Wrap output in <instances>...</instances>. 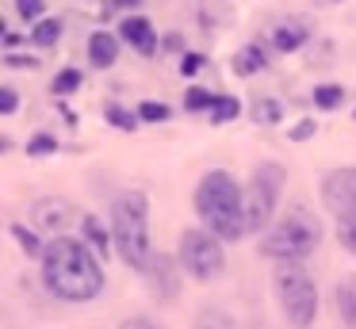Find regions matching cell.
Returning a JSON list of instances; mask_svg holds the SVG:
<instances>
[{"mask_svg": "<svg viewBox=\"0 0 356 329\" xmlns=\"http://www.w3.org/2000/svg\"><path fill=\"white\" fill-rule=\"evenodd\" d=\"M4 65H8V69H39V58H35V54H31V58H27V54H4Z\"/></svg>", "mask_w": 356, "mask_h": 329, "instance_id": "cell-33", "label": "cell"}, {"mask_svg": "<svg viewBox=\"0 0 356 329\" xmlns=\"http://www.w3.org/2000/svg\"><path fill=\"white\" fill-rule=\"evenodd\" d=\"M241 111H245V107H241L238 96H215V104H211L207 115H211V122H215V127H222V122H234Z\"/></svg>", "mask_w": 356, "mask_h": 329, "instance_id": "cell-19", "label": "cell"}, {"mask_svg": "<svg viewBox=\"0 0 356 329\" xmlns=\"http://www.w3.org/2000/svg\"><path fill=\"white\" fill-rule=\"evenodd\" d=\"M353 119H356V111H353Z\"/></svg>", "mask_w": 356, "mask_h": 329, "instance_id": "cell-38", "label": "cell"}, {"mask_svg": "<svg viewBox=\"0 0 356 329\" xmlns=\"http://www.w3.org/2000/svg\"><path fill=\"white\" fill-rule=\"evenodd\" d=\"M177 260L184 275H192L195 283H215L226 272V241L207 226H192L177 241Z\"/></svg>", "mask_w": 356, "mask_h": 329, "instance_id": "cell-7", "label": "cell"}, {"mask_svg": "<svg viewBox=\"0 0 356 329\" xmlns=\"http://www.w3.org/2000/svg\"><path fill=\"white\" fill-rule=\"evenodd\" d=\"M310 38V23H302V19H280L276 27H272V50L276 54H295L302 42Z\"/></svg>", "mask_w": 356, "mask_h": 329, "instance_id": "cell-12", "label": "cell"}, {"mask_svg": "<svg viewBox=\"0 0 356 329\" xmlns=\"http://www.w3.org/2000/svg\"><path fill=\"white\" fill-rule=\"evenodd\" d=\"M88 61H92V69H111L119 61V38L108 31H92L88 35Z\"/></svg>", "mask_w": 356, "mask_h": 329, "instance_id": "cell-15", "label": "cell"}, {"mask_svg": "<svg viewBox=\"0 0 356 329\" xmlns=\"http://www.w3.org/2000/svg\"><path fill=\"white\" fill-rule=\"evenodd\" d=\"M73 218H77V211H73V203L62 199V195H42V199L31 203V226L39 230V234L62 237Z\"/></svg>", "mask_w": 356, "mask_h": 329, "instance_id": "cell-9", "label": "cell"}, {"mask_svg": "<svg viewBox=\"0 0 356 329\" xmlns=\"http://www.w3.org/2000/svg\"><path fill=\"white\" fill-rule=\"evenodd\" d=\"M249 119H253L257 127H276V122H284V104H280L276 96H257L253 104H249Z\"/></svg>", "mask_w": 356, "mask_h": 329, "instance_id": "cell-16", "label": "cell"}, {"mask_svg": "<svg viewBox=\"0 0 356 329\" xmlns=\"http://www.w3.org/2000/svg\"><path fill=\"white\" fill-rule=\"evenodd\" d=\"M284 184H287V172H284V165H276V161H261V165L253 168L249 184L241 188L245 234L261 237L264 230L276 222V207H280V195H284Z\"/></svg>", "mask_w": 356, "mask_h": 329, "instance_id": "cell-6", "label": "cell"}, {"mask_svg": "<svg viewBox=\"0 0 356 329\" xmlns=\"http://www.w3.org/2000/svg\"><path fill=\"white\" fill-rule=\"evenodd\" d=\"M333 314L341 318L345 329H356V272L341 275L333 283Z\"/></svg>", "mask_w": 356, "mask_h": 329, "instance_id": "cell-13", "label": "cell"}, {"mask_svg": "<svg viewBox=\"0 0 356 329\" xmlns=\"http://www.w3.org/2000/svg\"><path fill=\"white\" fill-rule=\"evenodd\" d=\"M8 234L16 237V245H19V249H24L31 260H42V252H47V241L39 237V230H35V226H24V222H12V226H8Z\"/></svg>", "mask_w": 356, "mask_h": 329, "instance_id": "cell-18", "label": "cell"}, {"mask_svg": "<svg viewBox=\"0 0 356 329\" xmlns=\"http://www.w3.org/2000/svg\"><path fill=\"white\" fill-rule=\"evenodd\" d=\"M180 260L177 257H169V252H154L149 257V264H146V283H149V291H154L161 303H169L172 295H177V280H180Z\"/></svg>", "mask_w": 356, "mask_h": 329, "instance_id": "cell-10", "label": "cell"}, {"mask_svg": "<svg viewBox=\"0 0 356 329\" xmlns=\"http://www.w3.org/2000/svg\"><path fill=\"white\" fill-rule=\"evenodd\" d=\"M192 207L195 218L218 234L226 245L241 241L245 237V207H241V184L234 180L226 168H215V172H203V180L195 184L192 191Z\"/></svg>", "mask_w": 356, "mask_h": 329, "instance_id": "cell-2", "label": "cell"}, {"mask_svg": "<svg viewBox=\"0 0 356 329\" xmlns=\"http://www.w3.org/2000/svg\"><path fill=\"white\" fill-rule=\"evenodd\" d=\"M195 329H238L234 326V318L230 314H222V310H200V318H195Z\"/></svg>", "mask_w": 356, "mask_h": 329, "instance_id": "cell-27", "label": "cell"}, {"mask_svg": "<svg viewBox=\"0 0 356 329\" xmlns=\"http://www.w3.org/2000/svg\"><path fill=\"white\" fill-rule=\"evenodd\" d=\"M272 287H276V303H280V310H284L287 329H310L318 321L322 295H318L314 275L302 264H276Z\"/></svg>", "mask_w": 356, "mask_h": 329, "instance_id": "cell-5", "label": "cell"}, {"mask_svg": "<svg viewBox=\"0 0 356 329\" xmlns=\"http://www.w3.org/2000/svg\"><path fill=\"white\" fill-rule=\"evenodd\" d=\"M111 234H115V257L131 272H146L157 249L149 237V195L142 188H127L111 199Z\"/></svg>", "mask_w": 356, "mask_h": 329, "instance_id": "cell-3", "label": "cell"}, {"mask_svg": "<svg viewBox=\"0 0 356 329\" xmlns=\"http://www.w3.org/2000/svg\"><path fill=\"white\" fill-rule=\"evenodd\" d=\"M58 38H62V19H39V23H31V42L35 46H54Z\"/></svg>", "mask_w": 356, "mask_h": 329, "instance_id": "cell-22", "label": "cell"}, {"mask_svg": "<svg viewBox=\"0 0 356 329\" xmlns=\"http://www.w3.org/2000/svg\"><path fill=\"white\" fill-rule=\"evenodd\" d=\"M111 4H115L119 12H134V8H142V0H111Z\"/></svg>", "mask_w": 356, "mask_h": 329, "instance_id": "cell-36", "label": "cell"}, {"mask_svg": "<svg viewBox=\"0 0 356 329\" xmlns=\"http://www.w3.org/2000/svg\"><path fill=\"white\" fill-rule=\"evenodd\" d=\"M337 241L345 252H353L356 257V214H345V218H337Z\"/></svg>", "mask_w": 356, "mask_h": 329, "instance_id": "cell-28", "label": "cell"}, {"mask_svg": "<svg viewBox=\"0 0 356 329\" xmlns=\"http://www.w3.org/2000/svg\"><path fill=\"white\" fill-rule=\"evenodd\" d=\"M314 130H318L314 119H299L291 130H287V138H291V142H307V138H314Z\"/></svg>", "mask_w": 356, "mask_h": 329, "instance_id": "cell-31", "label": "cell"}, {"mask_svg": "<svg viewBox=\"0 0 356 329\" xmlns=\"http://www.w3.org/2000/svg\"><path fill=\"white\" fill-rule=\"evenodd\" d=\"M161 46H165L169 54H188V50H184V38H180L177 31H172V35H165V38H161Z\"/></svg>", "mask_w": 356, "mask_h": 329, "instance_id": "cell-35", "label": "cell"}, {"mask_svg": "<svg viewBox=\"0 0 356 329\" xmlns=\"http://www.w3.org/2000/svg\"><path fill=\"white\" fill-rule=\"evenodd\" d=\"M200 65H203L200 54H180V73H184V77H195V73H200Z\"/></svg>", "mask_w": 356, "mask_h": 329, "instance_id": "cell-34", "label": "cell"}, {"mask_svg": "<svg viewBox=\"0 0 356 329\" xmlns=\"http://www.w3.org/2000/svg\"><path fill=\"white\" fill-rule=\"evenodd\" d=\"M77 88H81V69H73V65L58 69V77L50 81V92H54V96H73Z\"/></svg>", "mask_w": 356, "mask_h": 329, "instance_id": "cell-23", "label": "cell"}, {"mask_svg": "<svg viewBox=\"0 0 356 329\" xmlns=\"http://www.w3.org/2000/svg\"><path fill=\"white\" fill-rule=\"evenodd\" d=\"M134 111H138L142 122H169V119H172V107L161 104V99H142Z\"/></svg>", "mask_w": 356, "mask_h": 329, "instance_id": "cell-25", "label": "cell"}, {"mask_svg": "<svg viewBox=\"0 0 356 329\" xmlns=\"http://www.w3.org/2000/svg\"><path fill=\"white\" fill-rule=\"evenodd\" d=\"M345 104V88H341V84H318L314 88V107L318 111H337V107Z\"/></svg>", "mask_w": 356, "mask_h": 329, "instance_id": "cell-21", "label": "cell"}, {"mask_svg": "<svg viewBox=\"0 0 356 329\" xmlns=\"http://www.w3.org/2000/svg\"><path fill=\"white\" fill-rule=\"evenodd\" d=\"M24 150H27V157H50V153L62 150V142H58L54 134H47V130H39V134H31V142H27Z\"/></svg>", "mask_w": 356, "mask_h": 329, "instance_id": "cell-24", "label": "cell"}, {"mask_svg": "<svg viewBox=\"0 0 356 329\" xmlns=\"http://www.w3.org/2000/svg\"><path fill=\"white\" fill-rule=\"evenodd\" d=\"M39 280L50 298L70 303V306H85L104 295L108 275H104V260L96 257V249L85 237L62 234L47 241V252L39 260Z\"/></svg>", "mask_w": 356, "mask_h": 329, "instance_id": "cell-1", "label": "cell"}, {"mask_svg": "<svg viewBox=\"0 0 356 329\" xmlns=\"http://www.w3.org/2000/svg\"><path fill=\"white\" fill-rule=\"evenodd\" d=\"M119 329H165L157 318H149V314H131V318L119 321Z\"/></svg>", "mask_w": 356, "mask_h": 329, "instance_id": "cell-30", "label": "cell"}, {"mask_svg": "<svg viewBox=\"0 0 356 329\" xmlns=\"http://www.w3.org/2000/svg\"><path fill=\"white\" fill-rule=\"evenodd\" d=\"M104 119H108L115 130H127V134L138 130V122H142L138 111H131V107H123V104H108V107H104Z\"/></svg>", "mask_w": 356, "mask_h": 329, "instance_id": "cell-20", "label": "cell"}, {"mask_svg": "<svg viewBox=\"0 0 356 329\" xmlns=\"http://www.w3.org/2000/svg\"><path fill=\"white\" fill-rule=\"evenodd\" d=\"M4 46H8V50H12V46H19V35H16V31H4Z\"/></svg>", "mask_w": 356, "mask_h": 329, "instance_id": "cell-37", "label": "cell"}, {"mask_svg": "<svg viewBox=\"0 0 356 329\" xmlns=\"http://www.w3.org/2000/svg\"><path fill=\"white\" fill-rule=\"evenodd\" d=\"M264 65H268V54H264L261 46H241V50L234 54V61H230V69L238 77H253V73H261Z\"/></svg>", "mask_w": 356, "mask_h": 329, "instance_id": "cell-17", "label": "cell"}, {"mask_svg": "<svg viewBox=\"0 0 356 329\" xmlns=\"http://www.w3.org/2000/svg\"><path fill=\"white\" fill-rule=\"evenodd\" d=\"M318 191H322V203H325V211H330L333 218L356 214V165L325 172L322 184H318Z\"/></svg>", "mask_w": 356, "mask_h": 329, "instance_id": "cell-8", "label": "cell"}, {"mask_svg": "<svg viewBox=\"0 0 356 329\" xmlns=\"http://www.w3.org/2000/svg\"><path fill=\"white\" fill-rule=\"evenodd\" d=\"M16 107H19V92L12 84H4L0 88V115H16Z\"/></svg>", "mask_w": 356, "mask_h": 329, "instance_id": "cell-32", "label": "cell"}, {"mask_svg": "<svg viewBox=\"0 0 356 329\" xmlns=\"http://www.w3.org/2000/svg\"><path fill=\"white\" fill-rule=\"evenodd\" d=\"M81 237H85L88 245H92L96 257H100L104 264H108V260L115 257V234H111V226H104V222L96 218V214H85V218H81Z\"/></svg>", "mask_w": 356, "mask_h": 329, "instance_id": "cell-14", "label": "cell"}, {"mask_svg": "<svg viewBox=\"0 0 356 329\" xmlns=\"http://www.w3.org/2000/svg\"><path fill=\"white\" fill-rule=\"evenodd\" d=\"M16 12L24 23H39L42 12H47V0H16Z\"/></svg>", "mask_w": 356, "mask_h": 329, "instance_id": "cell-29", "label": "cell"}, {"mask_svg": "<svg viewBox=\"0 0 356 329\" xmlns=\"http://www.w3.org/2000/svg\"><path fill=\"white\" fill-rule=\"evenodd\" d=\"M123 42H131L134 50L142 54V58H149V54H157L161 50V38H157V31H154V23L149 19H142V15H127L123 19Z\"/></svg>", "mask_w": 356, "mask_h": 329, "instance_id": "cell-11", "label": "cell"}, {"mask_svg": "<svg viewBox=\"0 0 356 329\" xmlns=\"http://www.w3.org/2000/svg\"><path fill=\"white\" fill-rule=\"evenodd\" d=\"M211 104H215V92L200 88V84L184 92V111H211Z\"/></svg>", "mask_w": 356, "mask_h": 329, "instance_id": "cell-26", "label": "cell"}, {"mask_svg": "<svg viewBox=\"0 0 356 329\" xmlns=\"http://www.w3.org/2000/svg\"><path fill=\"white\" fill-rule=\"evenodd\" d=\"M322 218L307 207H287L261 237H257V252L276 264H302L318 252L322 245Z\"/></svg>", "mask_w": 356, "mask_h": 329, "instance_id": "cell-4", "label": "cell"}]
</instances>
